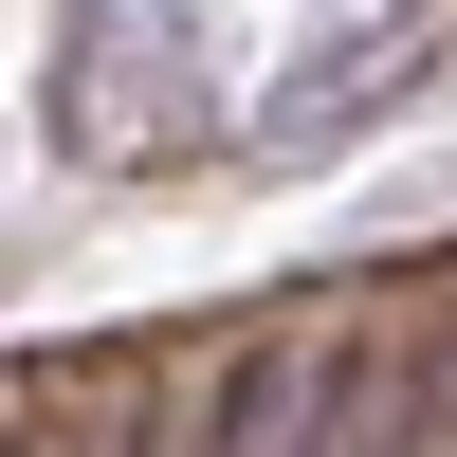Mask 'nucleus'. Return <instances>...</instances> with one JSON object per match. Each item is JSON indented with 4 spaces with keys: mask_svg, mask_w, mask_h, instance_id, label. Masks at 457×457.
Instances as JSON below:
<instances>
[{
    "mask_svg": "<svg viewBox=\"0 0 457 457\" xmlns=\"http://www.w3.org/2000/svg\"><path fill=\"white\" fill-rule=\"evenodd\" d=\"M183 129H202V55H183L165 19L73 37V146H92V165H165Z\"/></svg>",
    "mask_w": 457,
    "mask_h": 457,
    "instance_id": "obj_1",
    "label": "nucleus"
},
{
    "mask_svg": "<svg viewBox=\"0 0 457 457\" xmlns=\"http://www.w3.org/2000/svg\"><path fill=\"white\" fill-rule=\"evenodd\" d=\"M421 439V329H329V421L312 457H403Z\"/></svg>",
    "mask_w": 457,
    "mask_h": 457,
    "instance_id": "obj_3",
    "label": "nucleus"
},
{
    "mask_svg": "<svg viewBox=\"0 0 457 457\" xmlns=\"http://www.w3.org/2000/svg\"><path fill=\"white\" fill-rule=\"evenodd\" d=\"M0 457H110V439H73V403H0Z\"/></svg>",
    "mask_w": 457,
    "mask_h": 457,
    "instance_id": "obj_4",
    "label": "nucleus"
},
{
    "mask_svg": "<svg viewBox=\"0 0 457 457\" xmlns=\"http://www.w3.org/2000/svg\"><path fill=\"white\" fill-rule=\"evenodd\" d=\"M312 421H329V329H275L202 385V457H312Z\"/></svg>",
    "mask_w": 457,
    "mask_h": 457,
    "instance_id": "obj_2",
    "label": "nucleus"
}]
</instances>
